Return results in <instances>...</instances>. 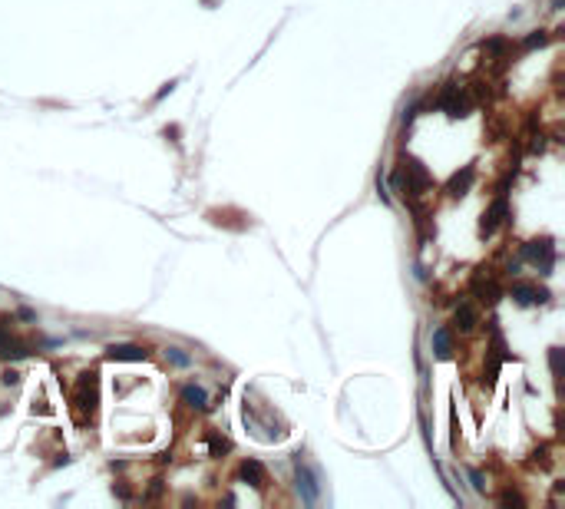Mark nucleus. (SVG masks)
<instances>
[{
	"label": "nucleus",
	"instance_id": "423d86ee",
	"mask_svg": "<svg viewBox=\"0 0 565 509\" xmlns=\"http://www.w3.org/2000/svg\"><path fill=\"white\" fill-rule=\"evenodd\" d=\"M298 489H301V499H304L308 506H314V503H318V483H314L311 470H308L301 460H298Z\"/></svg>",
	"mask_w": 565,
	"mask_h": 509
},
{
	"label": "nucleus",
	"instance_id": "f257e3e1",
	"mask_svg": "<svg viewBox=\"0 0 565 509\" xmlns=\"http://www.w3.org/2000/svg\"><path fill=\"white\" fill-rule=\"evenodd\" d=\"M73 400H76V407H80L83 414L93 416V410H96V404H100V374H96V370H86V374H80Z\"/></svg>",
	"mask_w": 565,
	"mask_h": 509
},
{
	"label": "nucleus",
	"instance_id": "9d476101",
	"mask_svg": "<svg viewBox=\"0 0 565 509\" xmlns=\"http://www.w3.org/2000/svg\"><path fill=\"white\" fill-rule=\"evenodd\" d=\"M433 351H437L440 360H450L453 358V337H450V327H437L433 331Z\"/></svg>",
	"mask_w": 565,
	"mask_h": 509
},
{
	"label": "nucleus",
	"instance_id": "4468645a",
	"mask_svg": "<svg viewBox=\"0 0 565 509\" xmlns=\"http://www.w3.org/2000/svg\"><path fill=\"white\" fill-rule=\"evenodd\" d=\"M545 43H549V34H545V30H536L532 36H526V40H522V46H526V50H536V46H545Z\"/></svg>",
	"mask_w": 565,
	"mask_h": 509
},
{
	"label": "nucleus",
	"instance_id": "9b49d317",
	"mask_svg": "<svg viewBox=\"0 0 565 509\" xmlns=\"http://www.w3.org/2000/svg\"><path fill=\"white\" fill-rule=\"evenodd\" d=\"M453 321H456L460 331H473L476 321H479V314H476V308L470 304V301H463L460 308H456V314H453Z\"/></svg>",
	"mask_w": 565,
	"mask_h": 509
},
{
	"label": "nucleus",
	"instance_id": "f8f14e48",
	"mask_svg": "<svg viewBox=\"0 0 565 509\" xmlns=\"http://www.w3.org/2000/svg\"><path fill=\"white\" fill-rule=\"evenodd\" d=\"M182 400L189 407H196V410H205V407H208V397H205V391H202V387H185Z\"/></svg>",
	"mask_w": 565,
	"mask_h": 509
},
{
	"label": "nucleus",
	"instance_id": "aec40b11",
	"mask_svg": "<svg viewBox=\"0 0 565 509\" xmlns=\"http://www.w3.org/2000/svg\"><path fill=\"white\" fill-rule=\"evenodd\" d=\"M7 341H11V334H7V331H0V351L7 347Z\"/></svg>",
	"mask_w": 565,
	"mask_h": 509
},
{
	"label": "nucleus",
	"instance_id": "7ed1b4c3",
	"mask_svg": "<svg viewBox=\"0 0 565 509\" xmlns=\"http://www.w3.org/2000/svg\"><path fill=\"white\" fill-rule=\"evenodd\" d=\"M506 215H509V202H506V192H499L496 196V202L489 205V212L483 215V222H479V235L483 238H489V235H496V229L506 222Z\"/></svg>",
	"mask_w": 565,
	"mask_h": 509
},
{
	"label": "nucleus",
	"instance_id": "39448f33",
	"mask_svg": "<svg viewBox=\"0 0 565 509\" xmlns=\"http://www.w3.org/2000/svg\"><path fill=\"white\" fill-rule=\"evenodd\" d=\"M238 476H242L248 486H254V489H265L268 483V473H265V466L258 460H245L242 463V470H238Z\"/></svg>",
	"mask_w": 565,
	"mask_h": 509
},
{
	"label": "nucleus",
	"instance_id": "f3484780",
	"mask_svg": "<svg viewBox=\"0 0 565 509\" xmlns=\"http://www.w3.org/2000/svg\"><path fill=\"white\" fill-rule=\"evenodd\" d=\"M169 358H172L175 364H189V358H185V354L179 351V347H169Z\"/></svg>",
	"mask_w": 565,
	"mask_h": 509
},
{
	"label": "nucleus",
	"instance_id": "a211bd4d",
	"mask_svg": "<svg viewBox=\"0 0 565 509\" xmlns=\"http://www.w3.org/2000/svg\"><path fill=\"white\" fill-rule=\"evenodd\" d=\"M470 480H473V486H476V493H483V489H486V483H483V476L476 473V470H473V473H470Z\"/></svg>",
	"mask_w": 565,
	"mask_h": 509
},
{
	"label": "nucleus",
	"instance_id": "20e7f679",
	"mask_svg": "<svg viewBox=\"0 0 565 509\" xmlns=\"http://www.w3.org/2000/svg\"><path fill=\"white\" fill-rule=\"evenodd\" d=\"M526 258H529L532 265H539L543 271H549V268L555 265V245H552V238L529 242V245H526Z\"/></svg>",
	"mask_w": 565,
	"mask_h": 509
},
{
	"label": "nucleus",
	"instance_id": "ddd939ff",
	"mask_svg": "<svg viewBox=\"0 0 565 509\" xmlns=\"http://www.w3.org/2000/svg\"><path fill=\"white\" fill-rule=\"evenodd\" d=\"M208 450H212V456H222V453L231 450V443L225 437H219V433H208Z\"/></svg>",
	"mask_w": 565,
	"mask_h": 509
},
{
	"label": "nucleus",
	"instance_id": "2eb2a0df",
	"mask_svg": "<svg viewBox=\"0 0 565 509\" xmlns=\"http://www.w3.org/2000/svg\"><path fill=\"white\" fill-rule=\"evenodd\" d=\"M549 360H552V374L559 377L562 374V351L559 347H552V354H549Z\"/></svg>",
	"mask_w": 565,
	"mask_h": 509
},
{
	"label": "nucleus",
	"instance_id": "dca6fc26",
	"mask_svg": "<svg viewBox=\"0 0 565 509\" xmlns=\"http://www.w3.org/2000/svg\"><path fill=\"white\" fill-rule=\"evenodd\" d=\"M512 503H516V506H522V496H519V493H512V489H506V493H503V506H512Z\"/></svg>",
	"mask_w": 565,
	"mask_h": 509
},
{
	"label": "nucleus",
	"instance_id": "6e6552de",
	"mask_svg": "<svg viewBox=\"0 0 565 509\" xmlns=\"http://www.w3.org/2000/svg\"><path fill=\"white\" fill-rule=\"evenodd\" d=\"M473 179H476V169L473 165H463V172H453L450 175V182H447V192H450L453 198L456 196H463L470 185H473Z\"/></svg>",
	"mask_w": 565,
	"mask_h": 509
},
{
	"label": "nucleus",
	"instance_id": "1a4fd4ad",
	"mask_svg": "<svg viewBox=\"0 0 565 509\" xmlns=\"http://www.w3.org/2000/svg\"><path fill=\"white\" fill-rule=\"evenodd\" d=\"M146 351L136 344H109L106 347V360H142Z\"/></svg>",
	"mask_w": 565,
	"mask_h": 509
},
{
	"label": "nucleus",
	"instance_id": "6ab92c4d",
	"mask_svg": "<svg viewBox=\"0 0 565 509\" xmlns=\"http://www.w3.org/2000/svg\"><path fill=\"white\" fill-rule=\"evenodd\" d=\"M17 381H20V374H17V370H7V374H4V384H17Z\"/></svg>",
	"mask_w": 565,
	"mask_h": 509
},
{
	"label": "nucleus",
	"instance_id": "0eeeda50",
	"mask_svg": "<svg viewBox=\"0 0 565 509\" xmlns=\"http://www.w3.org/2000/svg\"><path fill=\"white\" fill-rule=\"evenodd\" d=\"M512 298L519 301V304H539V301L549 298V291L536 288V285H526V281H516L512 285Z\"/></svg>",
	"mask_w": 565,
	"mask_h": 509
},
{
	"label": "nucleus",
	"instance_id": "f03ea898",
	"mask_svg": "<svg viewBox=\"0 0 565 509\" xmlns=\"http://www.w3.org/2000/svg\"><path fill=\"white\" fill-rule=\"evenodd\" d=\"M437 109H443L450 119H460V116H466V96L460 93V86H456V83H447V86L440 90Z\"/></svg>",
	"mask_w": 565,
	"mask_h": 509
}]
</instances>
